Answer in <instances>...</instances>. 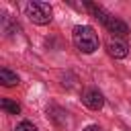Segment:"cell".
I'll return each instance as SVG.
<instances>
[{
  "label": "cell",
  "instance_id": "1",
  "mask_svg": "<svg viewBox=\"0 0 131 131\" xmlns=\"http://www.w3.org/2000/svg\"><path fill=\"white\" fill-rule=\"evenodd\" d=\"M84 6L92 12V16H94V18H98V20L104 25V29H106L113 37L123 39V37H127V35H129V27H127V23H125V20H121V18L113 16V14H111V12H106L102 6H96V4H92V2H86Z\"/></svg>",
  "mask_w": 131,
  "mask_h": 131
},
{
  "label": "cell",
  "instance_id": "2",
  "mask_svg": "<svg viewBox=\"0 0 131 131\" xmlns=\"http://www.w3.org/2000/svg\"><path fill=\"white\" fill-rule=\"evenodd\" d=\"M72 41H74L76 49L82 51V53H94L100 45L96 31L88 25H76L74 31H72Z\"/></svg>",
  "mask_w": 131,
  "mask_h": 131
},
{
  "label": "cell",
  "instance_id": "3",
  "mask_svg": "<svg viewBox=\"0 0 131 131\" xmlns=\"http://www.w3.org/2000/svg\"><path fill=\"white\" fill-rule=\"evenodd\" d=\"M25 14H27L29 20L35 23V25H49L51 18H53V16H51V14H53L51 6H49L47 2H39V0L29 2V4L25 6Z\"/></svg>",
  "mask_w": 131,
  "mask_h": 131
},
{
  "label": "cell",
  "instance_id": "4",
  "mask_svg": "<svg viewBox=\"0 0 131 131\" xmlns=\"http://www.w3.org/2000/svg\"><path fill=\"white\" fill-rule=\"evenodd\" d=\"M82 104L88 106L90 111H100L104 106V96L98 88H86L82 92Z\"/></svg>",
  "mask_w": 131,
  "mask_h": 131
},
{
  "label": "cell",
  "instance_id": "5",
  "mask_svg": "<svg viewBox=\"0 0 131 131\" xmlns=\"http://www.w3.org/2000/svg\"><path fill=\"white\" fill-rule=\"evenodd\" d=\"M106 51H108V55H111V57H115V59H123V57H127L129 47H127V43H125L123 39L111 37V39H108V43H106Z\"/></svg>",
  "mask_w": 131,
  "mask_h": 131
},
{
  "label": "cell",
  "instance_id": "6",
  "mask_svg": "<svg viewBox=\"0 0 131 131\" xmlns=\"http://www.w3.org/2000/svg\"><path fill=\"white\" fill-rule=\"evenodd\" d=\"M0 84H2V86H16V84H18V76H16L12 70L2 68V70H0Z\"/></svg>",
  "mask_w": 131,
  "mask_h": 131
},
{
  "label": "cell",
  "instance_id": "7",
  "mask_svg": "<svg viewBox=\"0 0 131 131\" xmlns=\"http://www.w3.org/2000/svg\"><path fill=\"white\" fill-rule=\"evenodd\" d=\"M0 108L4 113H8V115H18L20 113V104L14 102V100H10V98H2L0 100Z\"/></svg>",
  "mask_w": 131,
  "mask_h": 131
},
{
  "label": "cell",
  "instance_id": "8",
  "mask_svg": "<svg viewBox=\"0 0 131 131\" xmlns=\"http://www.w3.org/2000/svg\"><path fill=\"white\" fill-rule=\"evenodd\" d=\"M14 131H39V129H37L31 121H20V123L16 125V129H14Z\"/></svg>",
  "mask_w": 131,
  "mask_h": 131
},
{
  "label": "cell",
  "instance_id": "9",
  "mask_svg": "<svg viewBox=\"0 0 131 131\" xmlns=\"http://www.w3.org/2000/svg\"><path fill=\"white\" fill-rule=\"evenodd\" d=\"M82 131H102V129H100L98 125H88V127H84Z\"/></svg>",
  "mask_w": 131,
  "mask_h": 131
}]
</instances>
